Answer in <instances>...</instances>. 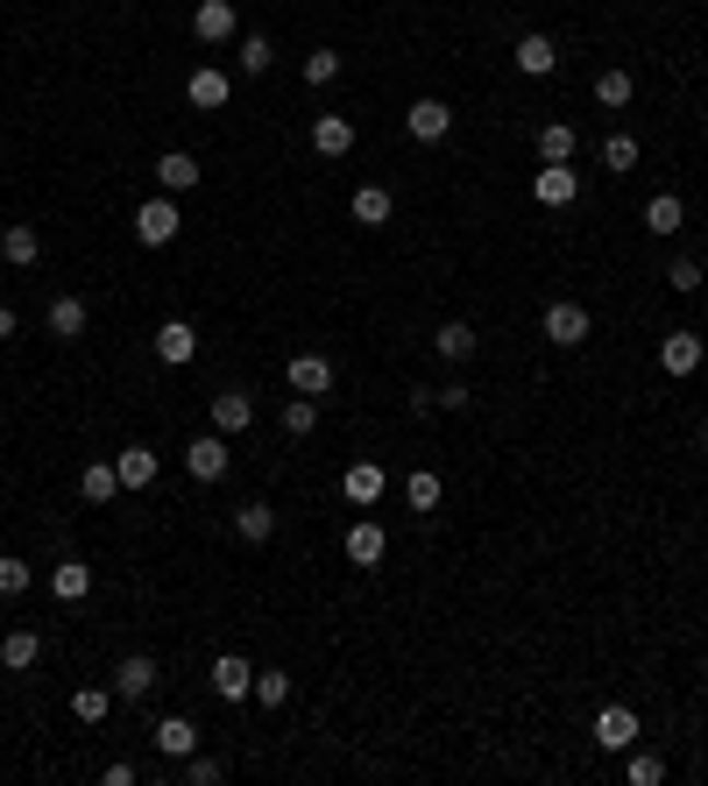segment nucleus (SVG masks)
Instances as JSON below:
<instances>
[{
	"mask_svg": "<svg viewBox=\"0 0 708 786\" xmlns=\"http://www.w3.org/2000/svg\"><path fill=\"white\" fill-rule=\"evenodd\" d=\"M36 659H43V638H36V631H8V638H0V667H8V673H28Z\"/></svg>",
	"mask_w": 708,
	"mask_h": 786,
	"instance_id": "26",
	"label": "nucleus"
},
{
	"mask_svg": "<svg viewBox=\"0 0 708 786\" xmlns=\"http://www.w3.org/2000/svg\"><path fill=\"white\" fill-rule=\"evenodd\" d=\"M149 687H156V659H149V652H128V659L114 667V694H120V702H142Z\"/></svg>",
	"mask_w": 708,
	"mask_h": 786,
	"instance_id": "15",
	"label": "nucleus"
},
{
	"mask_svg": "<svg viewBox=\"0 0 708 786\" xmlns=\"http://www.w3.org/2000/svg\"><path fill=\"white\" fill-rule=\"evenodd\" d=\"M107 708H114V687H71V716L79 723H107Z\"/></svg>",
	"mask_w": 708,
	"mask_h": 786,
	"instance_id": "33",
	"label": "nucleus"
},
{
	"mask_svg": "<svg viewBox=\"0 0 708 786\" xmlns=\"http://www.w3.org/2000/svg\"><path fill=\"white\" fill-rule=\"evenodd\" d=\"M553 65H560V50H553V36H518V71H524V79H546Z\"/></svg>",
	"mask_w": 708,
	"mask_h": 786,
	"instance_id": "27",
	"label": "nucleus"
},
{
	"mask_svg": "<svg viewBox=\"0 0 708 786\" xmlns=\"http://www.w3.org/2000/svg\"><path fill=\"white\" fill-rule=\"evenodd\" d=\"M701 453H708V418H701Z\"/></svg>",
	"mask_w": 708,
	"mask_h": 786,
	"instance_id": "47",
	"label": "nucleus"
},
{
	"mask_svg": "<svg viewBox=\"0 0 708 786\" xmlns=\"http://www.w3.org/2000/svg\"><path fill=\"white\" fill-rule=\"evenodd\" d=\"M283 375H291L298 397H326V390H334V361H326V355H291V369H283Z\"/></svg>",
	"mask_w": 708,
	"mask_h": 786,
	"instance_id": "13",
	"label": "nucleus"
},
{
	"mask_svg": "<svg viewBox=\"0 0 708 786\" xmlns=\"http://www.w3.org/2000/svg\"><path fill=\"white\" fill-rule=\"evenodd\" d=\"M79 496H85V504H114V496H120V475H114V461H93V467H79Z\"/></svg>",
	"mask_w": 708,
	"mask_h": 786,
	"instance_id": "28",
	"label": "nucleus"
},
{
	"mask_svg": "<svg viewBox=\"0 0 708 786\" xmlns=\"http://www.w3.org/2000/svg\"><path fill=\"white\" fill-rule=\"evenodd\" d=\"M156 751L185 765L191 751H199V723H191V716H163V723H156Z\"/></svg>",
	"mask_w": 708,
	"mask_h": 786,
	"instance_id": "19",
	"label": "nucleus"
},
{
	"mask_svg": "<svg viewBox=\"0 0 708 786\" xmlns=\"http://www.w3.org/2000/svg\"><path fill=\"white\" fill-rule=\"evenodd\" d=\"M432 404H440V412H468V383H446V390H432Z\"/></svg>",
	"mask_w": 708,
	"mask_h": 786,
	"instance_id": "44",
	"label": "nucleus"
},
{
	"mask_svg": "<svg viewBox=\"0 0 708 786\" xmlns=\"http://www.w3.org/2000/svg\"><path fill=\"white\" fill-rule=\"evenodd\" d=\"M269 532H277V510H269V504H241L234 510V539H241V546H263Z\"/></svg>",
	"mask_w": 708,
	"mask_h": 786,
	"instance_id": "25",
	"label": "nucleus"
},
{
	"mask_svg": "<svg viewBox=\"0 0 708 786\" xmlns=\"http://www.w3.org/2000/svg\"><path fill=\"white\" fill-rule=\"evenodd\" d=\"M404 504H411V510H440V475H426V467L404 475Z\"/></svg>",
	"mask_w": 708,
	"mask_h": 786,
	"instance_id": "36",
	"label": "nucleus"
},
{
	"mask_svg": "<svg viewBox=\"0 0 708 786\" xmlns=\"http://www.w3.org/2000/svg\"><path fill=\"white\" fill-rule=\"evenodd\" d=\"M589 334H595L589 305H574V298H553V305H546V340L553 347H581Z\"/></svg>",
	"mask_w": 708,
	"mask_h": 786,
	"instance_id": "2",
	"label": "nucleus"
},
{
	"mask_svg": "<svg viewBox=\"0 0 708 786\" xmlns=\"http://www.w3.org/2000/svg\"><path fill=\"white\" fill-rule=\"evenodd\" d=\"M383 467H375V461H348V475H340V496H348V504L355 510H369V504H383Z\"/></svg>",
	"mask_w": 708,
	"mask_h": 786,
	"instance_id": "11",
	"label": "nucleus"
},
{
	"mask_svg": "<svg viewBox=\"0 0 708 786\" xmlns=\"http://www.w3.org/2000/svg\"><path fill=\"white\" fill-rule=\"evenodd\" d=\"M312 149H320V157H348L355 149V120L348 114H320L312 120Z\"/></svg>",
	"mask_w": 708,
	"mask_h": 786,
	"instance_id": "23",
	"label": "nucleus"
},
{
	"mask_svg": "<svg viewBox=\"0 0 708 786\" xmlns=\"http://www.w3.org/2000/svg\"><path fill=\"white\" fill-rule=\"evenodd\" d=\"M624 779H630V786H659V779H666V759H652V751L630 744V751H624Z\"/></svg>",
	"mask_w": 708,
	"mask_h": 786,
	"instance_id": "34",
	"label": "nucleus"
},
{
	"mask_svg": "<svg viewBox=\"0 0 708 786\" xmlns=\"http://www.w3.org/2000/svg\"><path fill=\"white\" fill-rule=\"evenodd\" d=\"M149 347H156V361H163V369H185V361L199 355V326H191V320H163Z\"/></svg>",
	"mask_w": 708,
	"mask_h": 786,
	"instance_id": "4",
	"label": "nucleus"
},
{
	"mask_svg": "<svg viewBox=\"0 0 708 786\" xmlns=\"http://www.w3.org/2000/svg\"><path fill=\"white\" fill-rule=\"evenodd\" d=\"M177 227H185V213H177L171 192H163V199H149V206H135V241H142V248H171Z\"/></svg>",
	"mask_w": 708,
	"mask_h": 786,
	"instance_id": "1",
	"label": "nucleus"
},
{
	"mask_svg": "<svg viewBox=\"0 0 708 786\" xmlns=\"http://www.w3.org/2000/svg\"><path fill=\"white\" fill-rule=\"evenodd\" d=\"M0 263L8 269H36L43 263V234L36 227H0Z\"/></svg>",
	"mask_w": 708,
	"mask_h": 786,
	"instance_id": "17",
	"label": "nucleus"
},
{
	"mask_svg": "<svg viewBox=\"0 0 708 786\" xmlns=\"http://www.w3.org/2000/svg\"><path fill=\"white\" fill-rule=\"evenodd\" d=\"M156 185L171 192V199H177V192H191V185H199V157H191V149H163V157H156Z\"/></svg>",
	"mask_w": 708,
	"mask_h": 786,
	"instance_id": "18",
	"label": "nucleus"
},
{
	"mask_svg": "<svg viewBox=\"0 0 708 786\" xmlns=\"http://www.w3.org/2000/svg\"><path fill=\"white\" fill-rule=\"evenodd\" d=\"M228 93H234L228 71H213V65H199V71L185 79V100H191L199 114H220V107H228Z\"/></svg>",
	"mask_w": 708,
	"mask_h": 786,
	"instance_id": "12",
	"label": "nucleus"
},
{
	"mask_svg": "<svg viewBox=\"0 0 708 786\" xmlns=\"http://www.w3.org/2000/svg\"><path fill=\"white\" fill-rule=\"evenodd\" d=\"M446 128H454V107H446V100H411V114H404V135H411V142H440Z\"/></svg>",
	"mask_w": 708,
	"mask_h": 786,
	"instance_id": "7",
	"label": "nucleus"
},
{
	"mask_svg": "<svg viewBox=\"0 0 708 786\" xmlns=\"http://www.w3.org/2000/svg\"><path fill=\"white\" fill-rule=\"evenodd\" d=\"M283 432H291V440H312V432H320V397H283Z\"/></svg>",
	"mask_w": 708,
	"mask_h": 786,
	"instance_id": "29",
	"label": "nucleus"
},
{
	"mask_svg": "<svg viewBox=\"0 0 708 786\" xmlns=\"http://www.w3.org/2000/svg\"><path fill=\"white\" fill-rule=\"evenodd\" d=\"M28 581H36V574H28V567L8 553V560H0V596H28Z\"/></svg>",
	"mask_w": 708,
	"mask_h": 786,
	"instance_id": "43",
	"label": "nucleus"
},
{
	"mask_svg": "<svg viewBox=\"0 0 708 786\" xmlns=\"http://www.w3.org/2000/svg\"><path fill=\"white\" fill-rule=\"evenodd\" d=\"M340 546H348V560L355 567H383V553H390V539H383V524H348V539H340Z\"/></svg>",
	"mask_w": 708,
	"mask_h": 786,
	"instance_id": "21",
	"label": "nucleus"
},
{
	"mask_svg": "<svg viewBox=\"0 0 708 786\" xmlns=\"http://www.w3.org/2000/svg\"><path fill=\"white\" fill-rule=\"evenodd\" d=\"M340 79V50H312L305 57V85H334Z\"/></svg>",
	"mask_w": 708,
	"mask_h": 786,
	"instance_id": "40",
	"label": "nucleus"
},
{
	"mask_svg": "<svg viewBox=\"0 0 708 786\" xmlns=\"http://www.w3.org/2000/svg\"><path fill=\"white\" fill-rule=\"evenodd\" d=\"M255 702H263V708H283V702H291V673H277V667L255 673Z\"/></svg>",
	"mask_w": 708,
	"mask_h": 786,
	"instance_id": "38",
	"label": "nucleus"
},
{
	"mask_svg": "<svg viewBox=\"0 0 708 786\" xmlns=\"http://www.w3.org/2000/svg\"><path fill=\"white\" fill-rule=\"evenodd\" d=\"M574 192H581V171H574V163H546V171L532 177V199H538V206H574Z\"/></svg>",
	"mask_w": 708,
	"mask_h": 786,
	"instance_id": "8",
	"label": "nucleus"
},
{
	"mask_svg": "<svg viewBox=\"0 0 708 786\" xmlns=\"http://www.w3.org/2000/svg\"><path fill=\"white\" fill-rule=\"evenodd\" d=\"M701 355H708V347L687 334V326H673V334L659 340V369H666V375H695V369H701Z\"/></svg>",
	"mask_w": 708,
	"mask_h": 786,
	"instance_id": "10",
	"label": "nucleus"
},
{
	"mask_svg": "<svg viewBox=\"0 0 708 786\" xmlns=\"http://www.w3.org/2000/svg\"><path fill=\"white\" fill-rule=\"evenodd\" d=\"M645 227H652V234H681V227H687V206L673 199V192H659V199L645 206Z\"/></svg>",
	"mask_w": 708,
	"mask_h": 786,
	"instance_id": "31",
	"label": "nucleus"
},
{
	"mask_svg": "<svg viewBox=\"0 0 708 786\" xmlns=\"http://www.w3.org/2000/svg\"><path fill=\"white\" fill-rule=\"evenodd\" d=\"M220 779H228V765H220V759H199V751L185 759V786H220Z\"/></svg>",
	"mask_w": 708,
	"mask_h": 786,
	"instance_id": "41",
	"label": "nucleus"
},
{
	"mask_svg": "<svg viewBox=\"0 0 708 786\" xmlns=\"http://www.w3.org/2000/svg\"><path fill=\"white\" fill-rule=\"evenodd\" d=\"M213 694H220V702H248V694H255V667L241 652L213 659Z\"/></svg>",
	"mask_w": 708,
	"mask_h": 786,
	"instance_id": "14",
	"label": "nucleus"
},
{
	"mask_svg": "<svg viewBox=\"0 0 708 786\" xmlns=\"http://www.w3.org/2000/svg\"><path fill=\"white\" fill-rule=\"evenodd\" d=\"M574 149H581V135L567 128V120H546V128H538V157L546 163H574Z\"/></svg>",
	"mask_w": 708,
	"mask_h": 786,
	"instance_id": "30",
	"label": "nucleus"
},
{
	"mask_svg": "<svg viewBox=\"0 0 708 786\" xmlns=\"http://www.w3.org/2000/svg\"><path fill=\"white\" fill-rule=\"evenodd\" d=\"M666 284H673V291H701V263H695V255H673Z\"/></svg>",
	"mask_w": 708,
	"mask_h": 786,
	"instance_id": "42",
	"label": "nucleus"
},
{
	"mask_svg": "<svg viewBox=\"0 0 708 786\" xmlns=\"http://www.w3.org/2000/svg\"><path fill=\"white\" fill-rule=\"evenodd\" d=\"M269 65H277V50H269V36H241V71H248V79H263Z\"/></svg>",
	"mask_w": 708,
	"mask_h": 786,
	"instance_id": "37",
	"label": "nucleus"
},
{
	"mask_svg": "<svg viewBox=\"0 0 708 786\" xmlns=\"http://www.w3.org/2000/svg\"><path fill=\"white\" fill-rule=\"evenodd\" d=\"M595 100H602V107H630V100H638V79H630V71H602V79H595Z\"/></svg>",
	"mask_w": 708,
	"mask_h": 786,
	"instance_id": "32",
	"label": "nucleus"
},
{
	"mask_svg": "<svg viewBox=\"0 0 708 786\" xmlns=\"http://www.w3.org/2000/svg\"><path fill=\"white\" fill-rule=\"evenodd\" d=\"M43 326H50V340H85V326H93V312H85V298H50V312H43Z\"/></svg>",
	"mask_w": 708,
	"mask_h": 786,
	"instance_id": "9",
	"label": "nucleus"
},
{
	"mask_svg": "<svg viewBox=\"0 0 708 786\" xmlns=\"http://www.w3.org/2000/svg\"><path fill=\"white\" fill-rule=\"evenodd\" d=\"M0 340H14V312L8 305H0Z\"/></svg>",
	"mask_w": 708,
	"mask_h": 786,
	"instance_id": "46",
	"label": "nucleus"
},
{
	"mask_svg": "<svg viewBox=\"0 0 708 786\" xmlns=\"http://www.w3.org/2000/svg\"><path fill=\"white\" fill-rule=\"evenodd\" d=\"M255 426V397H248V390H220V397H213V432H228V440H234V432H248Z\"/></svg>",
	"mask_w": 708,
	"mask_h": 786,
	"instance_id": "16",
	"label": "nucleus"
},
{
	"mask_svg": "<svg viewBox=\"0 0 708 786\" xmlns=\"http://www.w3.org/2000/svg\"><path fill=\"white\" fill-rule=\"evenodd\" d=\"M602 163H610V171H638V135H610V142H602Z\"/></svg>",
	"mask_w": 708,
	"mask_h": 786,
	"instance_id": "39",
	"label": "nucleus"
},
{
	"mask_svg": "<svg viewBox=\"0 0 708 786\" xmlns=\"http://www.w3.org/2000/svg\"><path fill=\"white\" fill-rule=\"evenodd\" d=\"M234 28H241L234 0H199V8H191V36H199V43H228Z\"/></svg>",
	"mask_w": 708,
	"mask_h": 786,
	"instance_id": "6",
	"label": "nucleus"
},
{
	"mask_svg": "<svg viewBox=\"0 0 708 786\" xmlns=\"http://www.w3.org/2000/svg\"><path fill=\"white\" fill-rule=\"evenodd\" d=\"M100 779H107V786H135V765H128V759H114V765H107Z\"/></svg>",
	"mask_w": 708,
	"mask_h": 786,
	"instance_id": "45",
	"label": "nucleus"
},
{
	"mask_svg": "<svg viewBox=\"0 0 708 786\" xmlns=\"http://www.w3.org/2000/svg\"><path fill=\"white\" fill-rule=\"evenodd\" d=\"M390 220V192L383 185H361L355 192V227H383Z\"/></svg>",
	"mask_w": 708,
	"mask_h": 786,
	"instance_id": "35",
	"label": "nucleus"
},
{
	"mask_svg": "<svg viewBox=\"0 0 708 786\" xmlns=\"http://www.w3.org/2000/svg\"><path fill=\"white\" fill-rule=\"evenodd\" d=\"M50 596L57 602H85V596H93V567H85V560H57L50 567Z\"/></svg>",
	"mask_w": 708,
	"mask_h": 786,
	"instance_id": "24",
	"label": "nucleus"
},
{
	"mask_svg": "<svg viewBox=\"0 0 708 786\" xmlns=\"http://www.w3.org/2000/svg\"><path fill=\"white\" fill-rule=\"evenodd\" d=\"M475 347H481V340H475V326H468V320H446L440 334H432V355L454 361V369H461V361H475Z\"/></svg>",
	"mask_w": 708,
	"mask_h": 786,
	"instance_id": "22",
	"label": "nucleus"
},
{
	"mask_svg": "<svg viewBox=\"0 0 708 786\" xmlns=\"http://www.w3.org/2000/svg\"><path fill=\"white\" fill-rule=\"evenodd\" d=\"M595 744H602V751H630V744H638V708L610 702V708L595 716Z\"/></svg>",
	"mask_w": 708,
	"mask_h": 786,
	"instance_id": "5",
	"label": "nucleus"
},
{
	"mask_svg": "<svg viewBox=\"0 0 708 786\" xmlns=\"http://www.w3.org/2000/svg\"><path fill=\"white\" fill-rule=\"evenodd\" d=\"M228 461H234V453H228V432H199V440L185 447V475H191V482H220V475H228Z\"/></svg>",
	"mask_w": 708,
	"mask_h": 786,
	"instance_id": "3",
	"label": "nucleus"
},
{
	"mask_svg": "<svg viewBox=\"0 0 708 786\" xmlns=\"http://www.w3.org/2000/svg\"><path fill=\"white\" fill-rule=\"evenodd\" d=\"M156 453L149 447H128V453H114V475H120V496H135V489H149V482H156Z\"/></svg>",
	"mask_w": 708,
	"mask_h": 786,
	"instance_id": "20",
	"label": "nucleus"
}]
</instances>
